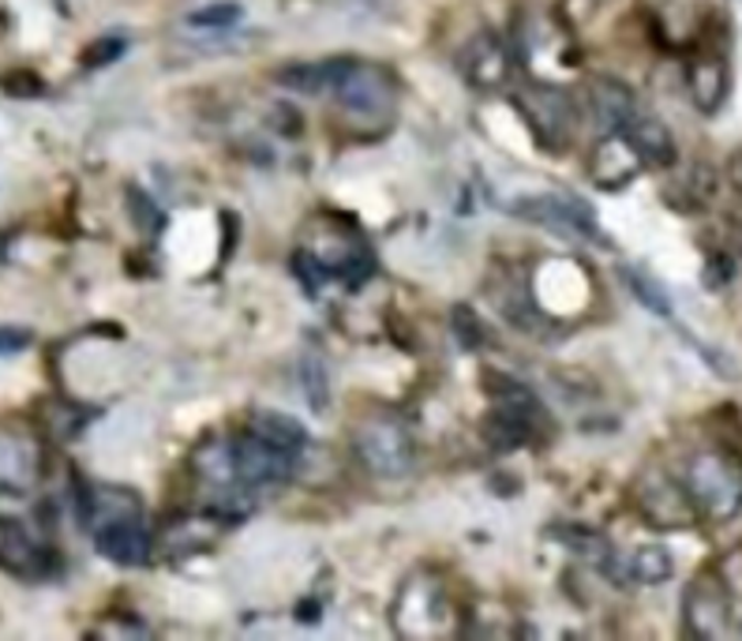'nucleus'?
<instances>
[{"label":"nucleus","instance_id":"nucleus-1","mask_svg":"<svg viewBox=\"0 0 742 641\" xmlns=\"http://www.w3.org/2000/svg\"><path fill=\"white\" fill-rule=\"evenodd\" d=\"M682 484L701 522L728 525L742 511V458L728 447H701L682 466Z\"/></svg>","mask_w":742,"mask_h":641},{"label":"nucleus","instance_id":"nucleus-2","mask_svg":"<svg viewBox=\"0 0 742 641\" xmlns=\"http://www.w3.org/2000/svg\"><path fill=\"white\" fill-rule=\"evenodd\" d=\"M454 619H458V611H454V600L446 592V581L432 570L409 574L402 589H398L394 605H390L394 634L405 641H435L458 634Z\"/></svg>","mask_w":742,"mask_h":641},{"label":"nucleus","instance_id":"nucleus-3","mask_svg":"<svg viewBox=\"0 0 742 641\" xmlns=\"http://www.w3.org/2000/svg\"><path fill=\"white\" fill-rule=\"evenodd\" d=\"M349 442H353L357 461L371 477L394 480L413 469V431L390 409H368L364 417H357L349 428Z\"/></svg>","mask_w":742,"mask_h":641},{"label":"nucleus","instance_id":"nucleus-4","mask_svg":"<svg viewBox=\"0 0 742 641\" xmlns=\"http://www.w3.org/2000/svg\"><path fill=\"white\" fill-rule=\"evenodd\" d=\"M330 94H335L341 113H346L349 120H357V125L386 128L390 120H394L398 83H394V75H390L386 68H379V64L341 61L338 79H335V87H330Z\"/></svg>","mask_w":742,"mask_h":641},{"label":"nucleus","instance_id":"nucleus-5","mask_svg":"<svg viewBox=\"0 0 742 641\" xmlns=\"http://www.w3.org/2000/svg\"><path fill=\"white\" fill-rule=\"evenodd\" d=\"M513 106L526 117L532 139H537L548 154L570 150V143H574L577 136V106L566 90L548 87V83H529V87L513 98Z\"/></svg>","mask_w":742,"mask_h":641},{"label":"nucleus","instance_id":"nucleus-6","mask_svg":"<svg viewBox=\"0 0 742 641\" xmlns=\"http://www.w3.org/2000/svg\"><path fill=\"white\" fill-rule=\"evenodd\" d=\"M634 506L653 530H690L701 522L682 477H671L668 469H645L634 480Z\"/></svg>","mask_w":742,"mask_h":641},{"label":"nucleus","instance_id":"nucleus-7","mask_svg":"<svg viewBox=\"0 0 742 641\" xmlns=\"http://www.w3.org/2000/svg\"><path fill=\"white\" fill-rule=\"evenodd\" d=\"M735 605H731V592L720 581L717 567L701 570L698 578L682 589V627H687L690 638L698 641H717L731 634V623H735Z\"/></svg>","mask_w":742,"mask_h":641},{"label":"nucleus","instance_id":"nucleus-8","mask_svg":"<svg viewBox=\"0 0 742 641\" xmlns=\"http://www.w3.org/2000/svg\"><path fill=\"white\" fill-rule=\"evenodd\" d=\"M308 252L327 270V278H338L353 289L375 275V256H371L368 241L357 229H330V225H322Z\"/></svg>","mask_w":742,"mask_h":641},{"label":"nucleus","instance_id":"nucleus-9","mask_svg":"<svg viewBox=\"0 0 742 641\" xmlns=\"http://www.w3.org/2000/svg\"><path fill=\"white\" fill-rule=\"evenodd\" d=\"M510 214L521 222L544 225V229H563V233H574V237L604 241L601 225H596V214L589 211L582 200H574V195H532V200L510 203Z\"/></svg>","mask_w":742,"mask_h":641},{"label":"nucleus","instance_id":"nucleus-10","mask_svg":"<svg viewBox=\"0 0 742 641\" xmlns=\"http://www.w3.org/2000/svg\"><path fill=\"white\" fill-rule=\"evenodd\" d=\"M642 154L630 147V139L623 131H607L593 143V154H589V181L601 192H623L630 188L637 177H642Z\"/></svg>","mask_w":742,"mask_h":641},{"label":"nucleus","instance_id":"nucleus-11","mask_svg":"<svg viewBox=\"0 0 742 641\" xmlns=\"http://www.w3.org/2000/svg\"><path fill=\"white\" fill-rule=\"evenodd\" d=\"M0 570L23 581H42L53 574V552L42 548L23 522L0 517Z\"/></svg>","mask_w":742,"mask_h":641},{"label":"nucleus","instance_id":"nucleus-12","mask_svg":"<svg viewBox=\"0 0 742 641\" xmlns=\"http://www.w3.org/2000/svg\"><path fill=\"white\" fill-rule=\"evenodd\" d=\"M94 548L106 555L109 563H120V567H142L150 559V533L142 525V514H124L109 517V522L94 525Z\"/></svg>","mask_w":742,"mask_h":641},{"label":"nucleus","instance_id":"nucleus-13","mask_svg":"<svg viewBox=\"0 0 742 641\" xmlns=\"http://www.w3.org/2000/svg\"><path fill=\"white\" fill-rule=\"evenodd\" d=\"M293 458L297 455H285V450L271 447L266 439L252 436V431H244V436H236V466H241V480L247 488H274L282 484V480H289L293 473Z\"/></svg>","mask_w":742,"mask_h":641},{"label":"nucleus","instance_id":"nucleus-14","mask_svg":"<svg viewBox=\"0 0 742 641\" xmlns=\"http://www.w3.org/2000/svg\"><path fill=\"white\" fill-rule=\"evenodd\" d=\"M225 525L218 514H180L173 522H166V530H161V548L169 555H177V559H184V555H199V552H211L218 541H222Z\"/></svg>","mask_w":742,"mask_h":641},{"label":"nucleus","instance_id":"nucleus-15","mask_svg":"<svg viewBox=\"0 0 742 641\" xmlns=\"http://www.w3.org/2000/svg\"><path fill=\"white\" fill-rule=\"evenodd\" d=\"M687 94L701 113H720L731 94V68L720 53H698L687 64Z\"/></svg>","mask_w":742,"mask_h":641},{"label":"nucleus","instance_id":"nucleus-16","mask_svg":"<svg viewBox=\"0 0 742 641\" xmlns=\"http://www.w3.org/2000/svg\"><path fill=\"white\" fill-rule=\"evenodd\" d=\"M510 75V53L499 34L484 31L473 38L469 53H465V79L477 90H499Z\"/></svg>","mask_w":742,"mask_h":641},{"label":"nucleus","instance_id":"nucleus-17","mask_svg":"<svg viewBox=\"0 0 742 641\" xmlns=\"http://www.w3.org/2000/svg\"><path fill=\"white\" fill-rule=\"evenodd\" d=\"M623 136L630 139V147L642 154V162L645 165H653V169H671L675 162H679V147H675V136H671V128L664 125L656 113H649V109H642L637 117L630 120V125L623 128Z\"/></svg>","mask_w":742,"mask_h":641},{"label":"nucleus","instance_id":"nucleus-18","mask_svg":"<svg viewBox=\"0 0 742 641\" xmlns=\"http://www.w3.org/2000/svg\"><path fill=\"white\" fill-rule=\"evenodd\" d=\"M589 98H593L596 113H601V120L612 131H623L637 113L645 109L642 102H637V94L626 87V83L612 79V75H596V79L589 83Z\"/></svg>","mask_w":742,"mask_h":641},{"label":"nucleus","instance_id":"nucleus-19","mask_svg":"<svg viewBox=\"0 0 742 641\" xmlns=\"http://www.w3.org/2000/svg\"><path fill=\"white\" fill-rule=\"evenodd\" d=\"M42 473V455L31 439L23 436H0V488L23 492Z\"/></svg>","mask_w":742,"mask_h":641},{"label":"nucleus","instance_id":"nucleus-20","mask_svg":"<svg viewBox=\"0 0 742 641\" xmlns=\"http://www.w3.org/2000/svg\"><path fill=\"white\" fill-rule=\"evenodd\" d=\"M247 431H252V436H259V439H266L271 447L285 450V455H300L304 442H308V431H304V424L297 417H289V413H271V409L252 413V424H247Z\"/></svg>","mask_w":742,"mask_h":641},{"label":"nucleus","instance_id":"nucleus-21","mask_svg":"<svg viewBox=\"0 0 742 641\" xmlns=\"http://www.w3.org/2000/svg\"><path fill=\"white\" fill-rule=\"evenodd\" d=\"M671 574H675V559L664 544H642V548L630 555V578L642 581V586H664V581H671Z\"/></svg>","mask_w":742,"mask_h":641},{"label":"nucleus","instance_id":"nucleus-22","mask_svg":"<svg viewBox=\"0 0 742 641\" xmlns=\"http://www.w3.org/2000/svg\"><path fill=\"white\" fill-rule=\"evenodd\" d=\"M338 68H341V61L297 64V68L282 72V83L293 90H304V94H330V87H335V79H338Z\"/></svg>","mask_w":742,"mask_h":641},{"label":"nucleus","instance_id":"nucleus-23","mask_svg":"<svg viewBox=\"0 0 742 641\" xmlns=\"http://www.w3.org/2000/svg\"><path fill=\"white\" fill-rule=\"evenodd\" d=\"M623 275V281H626V289L642 300V308H649L653 316H660V319H671L675 316V308H671V297L664 293V286L656 278H649V275H642V270H634V267H623L618 270Z\"/></svg>","mask_w":742,"mask_h":641},{"label":"nucleus","instance_id":"nucleus-24","mask_svg":"<svg viewBox=\"0 0 742 641\" xmlns=\"http://www.w3.org/2000/svg\"><path fill=\"white\" fill-rule=\"evenodd\" d=\"M300 386H304V394H308L311 409H316V413L327 409V402H330L327 364H322V356H319V353H311V349L300 356Z\"/></svg>","mask_w":742,"mask_h":641},{"label":"nucleus","instance_id":"nucleus-25","mask_svg":"<svg viewBox=\"0 0 742 641\" xmlns=\"http://www.w3.org/2000/svg\"><path fill=\"white\" fill-rule=\"evenodd\" d=\"M241 15H244V4H236V0H218V4H206L188 15V23L199 26V31H222V26L241 23Z\"/></svg>","mask_w":742,"mask_h":641},{"label":"nucleus","instance_id":"nucleus-26","mask_svg":"<svg viewBox=\"0 0 742 641\" xmlns=\"http://www.w3.org/2000/svg\"><path fill=\"white\" fill-rule=\"evenodd\" d=\"M128 211L136 225H142L147 233H161L166 229V214H161V206L150 200L147 192H139V188H128Z\"/></svg>","mask_w":742,"mask_h":641},{"label":"nucleus","instance_id":"nucleus-27","mask_svg":"<svg viewBox=\"0 0 742 641\" xmlns=\"http://www.w3.org/2000/svg\"><path fill=\"white\" fill-rule=\"evenodd\" d=\"M124 50H128V42L124 38H98V42H91L87 50H83L80 64L87 72H98V68H109L113 61H120Z\"/></svg>","mask_w":742,"mask_h":641},{"label":"nucleus","instance_id":"nucleus-28","mask_svg":"<svg viewBox=\"0 0 742 641\" xmlns=\"http://www.w3.org/2000/svg\"><path fill=\"white\" fill-rule=\"evenodd\" d=\"M289 267H293V275L300 278V286H304V293H308V297H316L319 289H322V281H327V270L319 267L316 256H311L308 248H297V252H293Z\"/></svg>","mask_w":742,"mask_h":641},{"label":"nucleus","instance_id":"nucleus-29","mask_svg":"<svg viewBox=\"0 0 742 641\" xmlns=\"http://www.w3.org/2000/svg\"><path fill=\"white\" fill-rule=\"evenodd\" d=\"M717 574H720V581H724L728 592H731L735 616L742 619V552H728L724 559L717 563Z\"/></svg>","mask_w":742,"mask_h":641},{"label":"nucleus","instance_id":"nucleus-30","mask_svg":"<svg viewBox=\"0 0 742 641\" xmlns=\"http://www.w3.org/2000/svg\"><path fill=\"white\" fill-rule=\"evenodd\" d=\"M0 90L12 94V98H38L45 90V83L34 72H8L0 75Z\"/></svg>","mask_w":742,"mask_h":641},{"label":"nucleus","instance_id":"nucleus-31","mask_svg":"<svg viewBox=\"0 0 742 641\" xmlns=\"http://www.w3.org/2000/svg\"><path fill=\"white\" fill-rule=\"evenodd\" d=\"M731 278H735V263L724 252H712L706 270H701V281H706V289H728Z\"/></svg>","mask_w":742,"mask_h":641},{"label":"nucleus","instance_id":"nucleus-32","mask_svg":"<svg viewBox=\"0 0 742 641\" xmlns=\"http://www.w3.org/2000/svg\"><path fill=\"white\" fill-rule=\"evenodd\" d=\"M454 327H458V338L465 342V349H480L484 330H480V319L477 316L465 312V308H458V312H454Z\"/></svg>","mask_w":742,"mask_h":641},{"label":"nucleus","instance_id":"nucleus-33","mask_svg":"<svg viewBox=\"0 0 742 641\" xmlns=\"http://www.w3.org/2000/svg\"><path fill=\"white\" fill-rule=\"evenodd\" d=\"M26 345H31V330H15V327L0 330V353H19V349Z\"/></svg>","mask_w":742,"mask_h":641},{"label":"nucleus","instance_id":"nucleus-34","mask_svg":"<svg viewBox=\"0 0 742 641\" xmlns=\"http://www.w3.org/2000/svg\"><path fill=\"white\" fill-rule=\"evenodd\" d=\"M4 248H8V241H4V237H0V259H4Z\"/></svg>","mask_w":742,"mask_h":641}]
</instances>
